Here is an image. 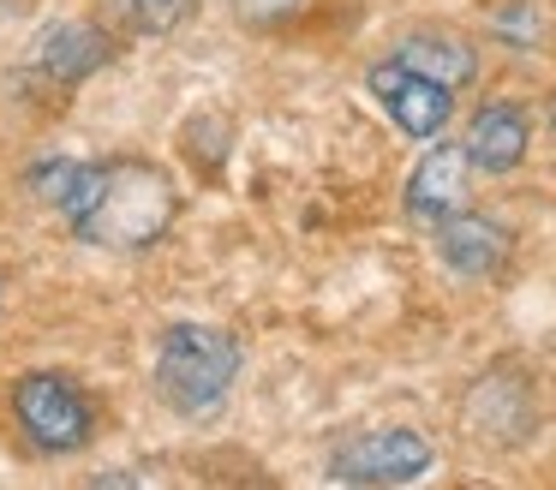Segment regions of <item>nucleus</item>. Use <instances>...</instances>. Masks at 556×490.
Here are the masks:
<instances>
[{
  "mask_svg": "<svg viewBox=\"0 0 556 490\" xmlns=\"http://www.w3.org/2000/svg\"><path fill=\"white\" fill-rule=\"evenodd\" d=\"M174 222V186L150 162H97L78 234L102 251H144Z\"/></svg>",
  "mask_w": 556,
  "mask_h": 490,
  "instance_id": "f257e3e1",
  "label": "nucleus"
},
{
  "mask_svg": "<svg viewBox=\"0 0 556 490\" xmlns=\"http://www.w3.org/2000/svg\"><path fill=\"white\" fill-rule=\"evenodd\" d=\"M437 449L407 425L389 430H365V437L341 442L336 461H329V478L336 485H413L419 473H431Z\"/></svg>",
  "mask_w": 556,
  "mask_h": 490,
  "instance_id": "20e7f679",
  "label": "nucleus"
},
{
  "mask_svg": "<svg viewBox=\"0 0 556 490\" xmlns=\"http://www.w3.org/2000/svg\"><path fill=\"white\" fill-rule=\"evenodd\" d=\"M437 251H443V263L455 275H496L508 263V251H515V234H508L496 215L460 203L455 215L437 222Z\"/></svg>",
  "mask_w": 556,
  "mask_h": 490,
  "instance_id": "423d86ee",
  "label": "nucleus"
},
{
  "mask_svg": "<svg viewBox=\"0 0 556 490\" xmlns=\"http://www.w3.org/2000/svg\"><path fill=\"white\" fill-rule=\"evenodd\" d=\"M109 54H114V42L97 30V24L61 18L30 42V72H42L49 84H78V78H90V72L109 66Z\"/></svg>",
  "mask_w": 556,
  "mask_h": 490,
  "instance_id": "0eeeda50",
  "label": "nucleus"
},
{
  "mask_svg": "<svg viewBox=\"0 0 556 490\" xmlns=\"http://www.w3.org/2000/svg\"><path fill=\"white\" fill-rule=\"evenodd\" d=\"M13 418L37 454H78L97 437V413H90L85 389L61 370H30L13 382Z\"/></svg>",
  "mask_w": 556,
  "mask_h": 490,
  "instance_id": "7ed1b4c3",
  "label": "nucleus"
},
{
  "mask_svg": "<svg viewBox=\"0 0 556 490\" xmlns=\"http://www.w3.org/2000/svg\"><path fill=\"white\" fill-rule=\"evenodd\" d=\"M240 377V347L233 335L210 323H174L156 341V394L180 418H216Z\"/></svg>",
  "mask_w": 556,
  "mask_h": 490,
  "instance_id": "f03ea898",
  "label": "nucleus"
},
{
  "mask_svg": "<svg viewBox=\"0 0 556 490\" xmlns=\"http://www.w3.org/2000/svg\"><path fill=\"white\" fill-rule=\"evenodd\" d=\"M365 84H371L383 114L395 120L407 138H443L448 114H455V90H448V84L425 78V72L401 66V60H377V66L365 72Z\"/></svg>",
  "mask_w": 556,
  "mask_h": 490,
  "instance_id": "39448f33",
  "label": "nucleus"
},
{
  "mask_svg": "<svg viewBox=\"0 0 556 490\" xmlns=\"http://www.w3.org/2000/svg\"><path fill=\"white\" fill-rule=\"evenodd\" d=\"M467 150L460 143H437V150L419 155V167H413L407 179V215L413 222H443V215H455L460 203H467Z\"/></svg>",
  "mask_w": 556,
  "mask_h": 490,
  "instance_id": "1a4fd4ad",
  "label": "nucleus"
},
{
  "mask_svg": "<svg viewBox=\"0 0 556 490\" xmlns=\"http://www.w3.org/2000/svg\"><path fill=\"white\" fill-rule=\"evenodd\" d=\"M551 126H556V102H551Z\"/></svg>",
  "mask_w": 556,
  "mask_h": 490,
  "instance_id": "4468645a",
  "label": "nucleus"
},
{
  "mask_svg": "<svg viewBox=\"0 0 556 490\" xmlns=\"http://www.w3.org/2000/svg\"><path fill=\"white\" fill-rule=\"evenodd\" d=\"M90 174H97V162L49 155L42 167H30V191H37L49 210H61L66 222H78V210H85V198H90Z\"/></svg>",
  "mask_w": 556,
  "mask_h": 490,
  "instance_id": "9b49d317",
  "label": "nucleus"
},
{
  "mask_svg": "<svg viewBox=\"0 0 556 490\" xmlns=\"http://www.w3.org/2000/svg\"><path fill=\"white\" fill-rule=\"evenodd\" d=\"M198 12V0H121V18L138 36H168L174 24H186Z\"/></svg>",
  "mask_w": 556,
  "mask_h": 490,
  "instance_id": "f8f14e48",
  "label": "nucleus"
},
{
  "mask_svg": "<svg viewBox=\"0 0 556 490\" xmlns=\"http://www.w3.org/2000/svg\"><path fill=\"white\" fill-rule=\"evenodd\" d=\"M228 12H240L245 24H281V18H293V12L305 7V0H222Z\"/></svg>",
  "mask_w": 556,
  "mask_h": 490,
  "instance_id": "ddd939ff",
  "label": "nucleus"
},
{
  "mask_svg": "<svg viewBox=\"0 0 556 490\" xmlns=\"http://www.w3.org/2000/svg\"><path fill=\"white\" fill-rule=\"evenodd\" d=\"M527 143H532V120L520 102H484L472 114V131H467V162L479 174H515L527 162Z\"/></svg>",
  "mask_w": 556,
  "mask_h": 490,
  "instance_id": "6e6552de",
  "label": "nucleus"
},
{
  "mask_svg": "<svg viewBox=\"0 0 556 490\" xmlns=\"http://www.w3.org/2000/svg\"><path fill=\"white\" fill-rule=\"evenodd\" d=\"M401 66L425 72V78L448 84V90H460V84H472V72H479V54H472V42H460L455 30H413L407 42L395 48Z\"/></svg>",
  "mask_w": 556,
  "mask_h": 490,
  "instance_id": "9d476101",
  "label": "nucleus"
}]
</instances>
